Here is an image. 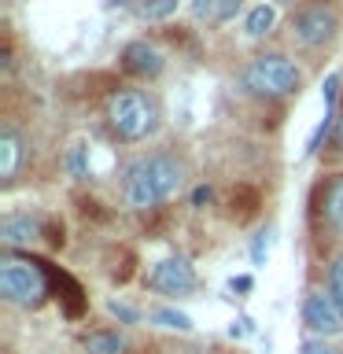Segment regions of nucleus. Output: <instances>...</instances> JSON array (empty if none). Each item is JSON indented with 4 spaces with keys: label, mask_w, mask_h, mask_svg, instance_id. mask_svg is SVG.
Wrapping results in <instances>:
<instances>
[{
    "label": "nucleus",
    "mask_w": 343,
    "mask_h": 354,
    "mask_svg": "<svg viewBox=\"0 0 343 354\" xmlns=\"http://www.w3.org/2000/svg\"><path fill=\"white\" fill-rule=\"evenodd\" d=\"M177 4H181V0H133V8H137V15H140L144 22H163V19H170L174 11H177Z\"/></svg>",
    "instance_id": "obj_14"
},
{
    "label": "nucleus",
    "mask_w": 343,
    "mask_h": 354,
    "mask_svg": "<svg viewBox=\"0 0 343 354\" xmlns=\"http://www.w3.org/2000/svg\"><path fill=\"white\" fill-rule=\"evenodd\" d=\"M273 4H292V0H273Z\"/></svg>",
    "instance_id": "obj_26"
},
{
    "label": "nucleus",
    "mask_w": 343,
    "mask_h": 354,
    "mask_svg": "<svg viewBox=\"0 0 343 354\" xmlns=\"http://www.w3.org/2000/svg\"><path fill=\"white\" fill-rule=\"evenodd\" d=\"M299 314H303V325L314 332L317 339H332L343 332V314H340L336 299L328 292H310L303 299V310H299Z\"/></svg>",
    "instance_id": "obj_7"
},
{
    "label": "nucleus",
    "mask_w": 343,
    "mask_h": 354,
    "mask_svg": "<svg viewBox=\"0 0 343 354\" xmlns=\"http://www.w3.org/2000/svg\"><path fill=\"white\" fill-rule=\"evenodd\" d=\"M192 199H196V207H199V203H207V199H210V188H199Z\"/></svg>",
    "instance_id": "obj_23"
},
{
    "label": "nucleus",
    "mask_w": 343,
    "mask_h": 354,
    "mask_svg": "<svg viewBox=\"0 0 343 354\" xmlns=\"http://www.w3.org/2000/svg\"><path fill=\"white\" fill-rule=\"evenodd\" d=\"M19 166H22V137L15 126H4L0 129V185L15 181Z\"/></svg>",
    "instance_id": "obj_10"
},
{
    "label": "nucleus",
    "mask_w": 343,
    "mask_h": 354,
    "mask_svg": "<svg viewBox=\"0 0 343 354\" xmlns=\"http://www.w3.org/2000/svg\"><path fill=\"white\" fill-rule=\"evenodd\" d=\"M107 122L118 140L137 144V140H148L159 129L163 111H159V100L151 93H144V88H118L107 100Z\"/></svg>",
    "instance_id": "obj_2"
},
{
    "label": "nucleus",
    "mask_w": 343,
    "mask_h": 354,
    "mask_svg": "<svg viewBox=\"0 0 343 354\" xmlns=\"http://www.w3.org/2000/svg\"><path fill=\"white\" fill-rule=\"evenodd\" d=\"M218 8H221V0H196L192 11L199 19H218Z\"/></svg>",
    "instance_id": "obj_20"
},
{
    "label": "nucleus",
    "mask_w": 343,
    "mask_h": 354,
    "mask_svg": "<svg viewBox=\"0 0 343 354\" xmlns=\"http://www.w3.org/2000/svg\"><path fill=\"white\" fill-rule=\"evenodd\" d=\"M196 284H199V277L185 254H170V259L155 262L148 273V288L159 295H188V292H196Z\"/></svg>",
    "instance_id": "obj_6"
},
{
    "label": "nucleus",
    "mask_w": 343,
    "mask_h": 354,
    "mask_svg": "<svg viewBox=\"0 0 343 354\" xmlns=\"http://www.w3.org/2000/svg\"><path fill=\"white\" fill-rule=\"evenodd\" d=\"M107 4H111V8H126L129 0H107Z\"/></svg>",
    "instance_id": "obj_25"
},
{
    "label": "nucleus",
    "mask_w": 343,
    "mask_h": 354,
    "mask_svg": "<svg viewBox=\"0 0 343 354\" xmlns=\"http://www.w3.org/2000/svg\"><path fill=\"white\" fill-rule=\"evenodd\" d=\"M336 144L343 148V118H340V126H336Z\"/></svg>",
    "instance_id": "obj_24"
},
{
    "label": "nucleus",
    "mask_w": 343,
    "mask_h": 354,
    "mask_svg": "<svg viewBox=\"0 0 343 354\" xmlns=\"http://www.w3.org/2000/svg\"><path fill=\"white\" fill-rule=\"evenodd\" d=\"M240 85L259 100H284V96L299 93L303 71H299L292 59H284V55H254V59L243 66Z\"/></svg>",
    "instance_id": "obj_3"
},
{
    "label": "nucleus",
    "mask_w": 343,
    "mask_h": 354,
    "mask_svg": "<svg viewBox=\"0 0 343 354\" xmlns=\"http://www.w3.org/2000/svg\"><path fill=\"white\" fill-rule=\"evenodd\" d=\"M232 288H237V292H248V288H251V277H237V281H232Z\"/></svg>",
    "instance_id": "obj_22"
},
{
    "label": "nucleus",
    "mask_w": 343,
    "mask_h": 354,
    "mask_svg": "<svg viewBox=\"0 0 343 354\" xmlns=\"http://www.w3.org/2000/svg\"><path fill=\"white\" fill-rule=\"evenodd\" d=\"M151 321L159 328H174V332H192V317L181 314V310H170V306H159L151 310Z\"/></svg>",
    "instance_id": "obj_15"
},
{
    "label": "nucleus",
    "mask_w": 343,
    "mask_h": 354,
    "mask_svg": "<svg viewBox=\"0 0 343 354\" xmlns=\"http://www.w3.org/2000/svg\"><path fill=\"white\" fill-rule=\"evenodd\" d=\"M129 339L115 328H96L85 336V354H126Z\"/></svg>",
    "instance_id": "obj_12"
},
{
    "label": "nucleus",
    "mask_w": 343,
    "mask_h": 354,
    "mask_svg": "<svg viewBox=\"0 0 343 354\" xmlns=\"http://www.w3.org/2000/svg\"><path fill=\"white\" fill-rule=\"evenodd\" d=\"M270 236H273L270 229H262L259 236H254V243H251V259H254V262H262V259H266V251H270Z\"/></svg>",
    "instance_id": "obj_19"
},
{
    "label": "nucleus",
    "mask_w": 343,
    "mask_h": 354,
    "mask_svg": "<svg viewBox=\"0 0 343 354\" xmlns=\"http://www.w3.org/2000/svg\"><path fill=\"white\" fill-rule=\"evenodd\" d=\"M321 214H325L328 229L343 240V174L332 177L325 185V196H321Z\"/></svg>",
    "instance_id": "obj_11"
},
{
    "label": "nucleus",
    "mask_w": 343,
    "mask_h": 354,
    "mask_svg": "<svg viewBox=\"0 0 343 354\" xmlns=\"http://www.w3.org/2000/svg\"><path fill=\"white\" fill-rule=\"evenodd\" d=\"M237 8H240V0H221V8H218V22H229Z\"/></svg>",
    "instance_id": "obj_21"
},
{
    "label": "nucleus",
    "mask_w": 343,
    "mask_h": 354,
    "mask_svg": "<svg viewBox=\"0 0 343 354\" xmlns=\"http://www.w3.org/2000/svg\"><path fill=\"white\" fill-rule=\"evenodd\" d=\"M328 295L336 299L340 314H343V254L332 259V270H328Z\"/></svg>",
    "instance_id": "obj_16"
},
{
    "label": "nucleus",
    "mask_w": 343,
    "mask_h": 354,
    "mask_svg": "<svg viewBox=\"0 0 343 354\" xmlns=\"http://www.w3.org/2000/svg\"><path fill=\"white\" fill-rule=\"evenodd\" d=\"M340 30V15L332 4H306L295 11L292 19V33L299 44H306V48H321V44H328L336 37Z\"/></svg>",
    "instance_id": "obj_5"
},
{
    "label": "nucleus",
    "mask_w": 343,
    "mask_h": 354,
    "mask_svg": "<svg viewBox=\"0 0 343 354\" xmlns=\"http://www.w3.org/2000/svg\"><path fill=\"white\" fill-rule=\"evenodd\" d=\"M273 22H277V8H273V4H254V8L248 11L243 33H248V37H266V33L273 30Z\"/></svg>",
    "instance_id": "obj_13"
},
{
    "label": "nucleus",
    "mask_w": 343,
    "mask_h": 354,
    "mask_svg": "<svg viewBox=\"0 0 343 354\" xmlns=\"http://www.w3.org/2000/svg\"><path fill=\"white\" fill-rule=\"evenodd\" d=\"M48 295V273L26 254L0 259V299L11 306H41Z\"/></svg>",
    "instance_id": "obj_4"
},
{
    "label": "nucleus",
    "mask_w": 343,
    "mask_h": 354,
    "mask_svg": "<svg viewBox=\"0 0 343 354\" xmlns=\"http://www.w3.org/2000/svg\"><path fill=\"white\" fill-rule=\"evenodd\" d=\"M122 66L137 77H159L163 66H166V55L148 41H129L126 48H122Z\"/></svg>",
    "instance_id": "obj_8"
},
{
    "label": "nucleus",
    "mask_w": 343,
    "mask_h": 354,
    "mask_svg": "<svg viewBox=\"0 0 343 354\" xmlns=\"http://www.w3.org/2000/svg\"><path fill=\"white\" fill-rule=\"evenodd\" d=\"M107 310H111V314H115L118 321H126V325H137V321H140V314H137V310H133L129 303H118V299H111V303H107Z\"/></svg>",
    "instance_id": "obj_18"
},
{
    "label": "nucleus",
    "mask_w": 343,
    "mask_h": 354,
    "mask_svg": "<svg viewBox=\"0 0 343 354\" xmlns=\"http://www.w3.org/2000/svg\"><path fill=\"white\" fill-rule=\"evenodd\" d=\"M185 174H188L185 162L170 151L137 155L122 170V199H126L129 210H151L181 192Z\"/></svg>",
    "instance_id": "obj_1"
},
{
    "label": "nucleus",
    "mask_w": 343,
    "mask_h": 354,
    "mask_svg": "<svg viewBox=\"0 0 343 354\" xmlns=\"http://www.w3.org/2000/svg\"><path fill=\"white\" fill-rule=\"evenodd\" d=\"M299 354H343V347H336L332 339H317V336H310V339H303Z\"/></svg>",
    "instance_id": "obj_17"
},
{
    "label": "nucleus",
    "mask_w": 343,
    "mask_h": 354,
    "mask_svg": "<svg viewBox=\"0 0 343 354\" xmlns=\"http://www.w3.org/2000/svg\"><path fill=\"white\" fill-rule=\"evenodd\" d=\"M44 232V221L37 214H8L0 221V240H4V248H30V243H37Z\"/></svg>",
    "instance_id": "obj_9"
}]
</instances>
